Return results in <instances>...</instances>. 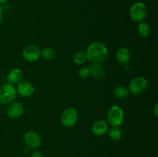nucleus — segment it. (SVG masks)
Returning a JSON list of instances; mask_svg holds the SVG:
<instances>
[{"mask_svg": "<svg viewBox=\"0 0 158 157\" xmlns=\"http://www.w3.org/2000/svg\"><path fill=\"white\" fill-rule=\"evenodd\" d=\"M116 58L117 62L122 65L127 64L131 58V51L126 47L119 48L116 53Z\"/></svg>", "mask_w": 158, "mask_h": 157, "instance_id": "12", "label": "nucleus"}, {"mask_svg": "<svg viewBox=\"0 0 158 157\" xmlns=\"http://www.w3.org/2000/svg\"><path fill=\"white\" fill-rule=\"evenodd\" d=\"M86 53L88 60L91 62L100 64L107 59L109 51L103 42H94L89 45Z\"/></svg>", "mask_w": 158, "mask_h": 157, "instance_id": "1", "label": "nucleus"}, {"mask_svg": "<svg viewBox=\"0 0 158 157\" xmlns=\"http://www.w3.org/2000/svg\"><path fill=\"white\" fill-rule=\"evenodd\" d=\"M124 119V113L123 111L120 106H113L109 109L106 115L108 125L111 126H119L123 123Z\"/></svg>", "mask_w": 158, "mask_h": 157, "instance_id": "2", "label": "nucleus"}, {"mask_svg": "<svg viewBox=\"0 0 158 157\" xmlns=\"http://www.w3.org/2000/svg\"><path fill=\"white\" fill-rule=\"evenodd\" d=\"M87 55L86 53L84 52H77L73 56V61L74 62V63L77 65H82L84 62H86V61L87 60Z\"/></svg>", "mask_w": 158, "mask_h": 157, "instance_id": "18", "label": "nucleus"}, {"mask_svg": "<svg viewBox=\"0 0 158 157\" xmlns=\"http://www.w3.org/2000/svg\"><path fill=\"white\" fill-rule=\"evenodd\" d=\"M108 130H109V125H108L107 122L103 119L96 121L93 124L92 128H91L93 134L96 136L104 135L108 132Z\"/></svg>", "mask_w": 158, "mask_h": 157, "instance_id": "11", "label": "nucleus"}, {"mask_svg": "<svg viewBox=\"0 0 158 157\" xmlns=\"http://www.w3.org/2000/svg\"><path fill=\"white\" fill-rule=\"evenodd\" d=\"M114 95L119 99H124L129 95V90L124 86H117L114 89Z\"/></svg>", "mask_w": 158, "mask_h": 157, "instance_id": "17", "label": "nucleus"}, {"mask_svg": "<svg viewBox=\"0 0 158 157\" xmlns=\"http://www.w3.org/2000/svg\"><path fill=\"white\" fill-rule=\"evenodd\" d=\"M154 115H155V117L158 116V104L157 103H156L155 106H154Z\"/></svg>", "mask_w": 158, "mask_h": 157, "instance_id": "22", "label": "nucleus"}, {"mask_svg": "<svg viewBox=\"0 0 158 157\" xmlns=\"http://www.w3.org/2000/svg\"><path fill=\"white\" fill-rule=\"evenodd\" d=\"M23 71L19 69H13L9 72L7 75V81L9 84H18L23 80Z\"/></svg>", "mask_w": 158, "mask_h": 157, "instance_id": "13", "label": "nucleus"}, {"mask_svg": "<svg viewBox=\"0 0 158 157\" xmlns=\"http://www.w3.org/2000/svg\"><path fill=\"white\" fill-rule=\"evenodd\" d=\"M108 135L111 140L114 142L120 141L122 138V132L120 129L117 126H112V128L108 130Z\"/></svg>", "mask_w": 158, "mask_h": 157, "instance_id": "15", "label": "nucleus"}, {"mask_svg": "<svg viewBox=\"0 0 158 157\" xmlns=\"http://www.w3.org/2000/svg\"><path fill=\"white\" fill-rule=\"evenodd\" d=\"M31 157H44V155H43L41 152L38 150H34L32 151V153H31Z\"/></svg>", "mask_w": 158, "mask_h": 157, "instance_id": "21", "label": "nucleus"}, {"mask_svg": "<svg viewBox=\"0 0 158 157\" xmlns=\"http://www.w3.org/2000/svg\"><path fill=\"white\" fill-rule=\"evenodd\" d=\"M16 96V89L14 87L13 85L7 83L0 88V104H10L15 101Z\"/></svg>", "mask_w": 158, "mask_h": 157, "instance_id": "4", "label": "nucleus"}, {"mask_svg": "<svg viewBox=\"0 0 158 157\" xmlns=\"http://www.w3.org/2000/svg\"><path fill=\"white\" fill-rule=\"evenodd\" d=\"M130 17L136 22H142L148 15V9L146 5L141 2H138L133 5L130 9Z\"/></svg>", "mask_w": 158, "mask_h": 157, "instance_id": "3", "label": "nucleus"}, {"mask_svg": "<svg viewBox=\"0 0 158 157\" xmlns=\"http://www.w3.org/2000/svg\"><path fill=\"white\" fill-rule=\"evenodd\" d=\"M24 106L19 102H12L9 104L7 108V115L9 118L18 119L21 117L24 113Z\"/></svg>", "mask_w": 158, "mask_h": 157, "instance_id": "10", "label": "nucleus"}, {"mask_svg": "<svg viewBox=\"0 0 158 157\" xmlns=\"http://www.w3.org/2000/svg\"><path fill=\"white\" fill-rule=\"evenodd\" d=\"M23 57L28 62H35L41 57V49L36 45H29L23 50Z\"/></svg>", "mask_w": 158, "mask_h": 157, "instance_id": "7", "label": "nucleus"}, {"mask_svg": "<svg viewBox=\"0 0 158 157\" xmlns=\"http://www.w3.org/2000/svg\"><path fill=\"white\" fill-rule=\"evenodd\" d=\"M78 119V114L74 108H66L60 116L62 125L66 127H73L75 126Z\"/></svg>", "mask_w": 158, "mask_h": 157, "instance_id": "6", "label": "nucleus"}, {"mask_svg": "<svg viewBox=\"0 0 158 157\" xmlns=\"http://www.w3.org/2000/svg\"><path fill=\"white\" fill-rule=\"evenodd\" d=\"M7 1L8 0H0V4H4V3H6Z\"/></svg>", "mask_w": 158, "mask_h": 157, "instance_id": "24", "label": "nucleus"}, {"mask_svg": "<svg viewBox=\"0 0 158 157\" xmlns=\"http://www.w3.org/2000/svg\"><path fill=\"white\" fill-rule=\"evenodd\" d=\"M2 19H3V10H2V8L1 6H0V23L2 22Z\"/></svg>", "mask_w": 158, "mask_h": 157, "instance_id": "23", "label": "nucleus"}, {"mask_svg": "<svg viewBox=\"0 0 158 157\" xmlns=\"http://www.w3.org/2000/svg\"><path fill=\"white\" fill-rule=\"evenodd\" d=\"M148 87V80L143 76H137L133 78L129 83L128 90L134 95L143 93Z\"/></svg>", "mask_w": 158, "mask_h": 157, "instance_id": "5", "label": "nucleus"}, {"mask_svg": "<svg viewBox=\"0 0 158 157\" xmlns=\"http://www.w3.org/2000/svg\"><path fill=\"white\" fill-rule=\"evenodd\" d=\"M24 142L27 148L30 149H35L41 145V137L37 132L34 131H29L24 135Z\"/></svg>", "mask_w": 158, "mask_h": 157, "instance_id": "8", "label": "nucleus"}, {"mask_svg": "<svg viewBox=\"0 0 158 157\" xmlns=\"http://www.w3.org/2000/svg\"><path fill=\"white\" fill-rule=\"evenodd\" d=\"M79 77L82 79H86L90 76V73H89V67H83L80 69L78 72Z\"/></svg>", "mask_w": 158, "mask_h": 157, "instance_id": "20", "label": "nucleus"}, {"mask_svg": "<svg viewBox=\"0 0 158 157\" xmlns=\"http://www.w3.org/2000/svg\"><path fill=\"white\" fill-rule=\"evenodd\" d=\"M41 56L46 60H52L55 58L56 52L52 48H45L41 51Z\"/></svg>", "mask_w": 158, "mask_h": 157, "instance_id": "19", "label": "nucleus"}, {"mask_svg": "<svg viewBox=\"0 0 158 157\" xmlns=\"http://www.w3.org/2000/svg\"><path fill=\"white\" fill-rule=\"evenodd\" d=\"M91 76L95 78H100L104 75L105 70L100 63H93L89 67Z\"/></svg>", "mask_w": 158, "mask_h": 157, "instance_id": "14", "label": "nucleus"}, {"mask_svg": "<svg viewBox=\"0 0 158 157\" xmlns=\"http://www.w3.org/2000/svg\"><path fill=\"white\" fill-rule=\"evenodd\" d=\"M16 92L22 97L28 98L33 95L35 92V88H34L33 85L29 83V81L22 80L17 85Z\"/></svg>", "mask_w": 158, "mask_h": 157, "instance_id": "9", "label": "nucleus"}, {"mask_svg": "<svg viewBox=\"0 0 158 157\" xmlns=\"http://www.w3.org/2000/svg\"><path fill=\"white\" fill-rule=\"evenodd\" d=\"M137 32H138L139 35L143 37V38L148 37L150 35V32H151L149 25L146 22H140L138 26H137Z\"/></svg>", "mask_w": 158, "mask_h": 157, "instance_id": "16", "label": "nucleus"}]
</instances>
